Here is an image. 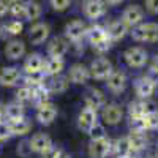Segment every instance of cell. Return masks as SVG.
<instances>
[{"label": "cell", "instance_id": "cell-51", "mask_svg": "<svg viewBox=\"0 0 158 158\" xmlns=\"http://www.w3.org/2000/svg\"><path fill=\"white\" fill-rule=\"evenodd\" d=\"M152 158H156V156H152Z\"/></svg>", "mask_w": 158, "mask_h": 158}, {"label": "cell", "instance_id": "cell-45", "mask_svg": "<svg viewBox=\"0 0 158 158\" xmlns=\"http://www.w3.org/2000/svg\"><path fill=\"white\" fill-rule=\"evenodd\" d=\"M6 120V114H5V104L0 101V123Z\"/></svg>", "mask_w": 158, "mask_h": 158}, {"label": "cell", "instance_id": "cell-5", "mask_svg": "<svg viewBox=\"0 0 158 158\" xmlns=\"http://www.w3.org/2000/svg\"><path fill=\"white\" fill-rule=\"evenodd\" d=\"M97 123H98V112L92 108H87V106L82 108V111L79 112V117H77L79 130H82L84 133H89Z\"/></svg>", "mask_w": 158, "mask_h": 158}, {"label": "cell", "instance_id": "cell-13", "mask_svg": "<svg viewBox=\"0 0 158 158\" xmlns=\"http://www.w3.org/2000/svg\"><path fill=\"white\" fill-rule=\"evenodd\" d=\"M57 117V108L52 103H46L36 108V120L43 125H51Z\"/></svg>", "mask_w": 158, "mask_h": 158}, {"label": "cell", "instance_id": "cell-43", "mask_svg": "<svg viewBox=\"0 0 158 158\" xmlns=\"http://www.w3.org/2000/svg\"><path fill=\"white\" fill-rule=\"evenodd\" d=\"M150 77L152 79H158V56L153 59V62H152V65H150Z\"/></svg>", "mask_w": 158, "mask_h": 158}, {"label": "cell", "instance_id": "cell-37", "mask_svg": "<svg viewBox=\"0 0 158 158\" xmlns=\"http://www.w3.org/2000/svg\"><path fill=\"white\" fill-rule=\"evenodd\" d=\"M111 46H112V40L108 36L106 40H103V41L94 44V51H97L98 54H104V52H108L111 49Z\"/></svg>", "mask_w": 158, "mask_h": 158}, {"label": "cell", "instance_id": "cell-31", "mask_svg": "<svg viewBox=\"0 0 158 158\" xmlns=\"http://www.w3.org/2000/svg\"><path fill=\"white\" fill-rule=\"evenodd\" d=\"M46 74L43 71L40 73H32V74H25L24 76V85H27L30 89L40 87V85H44L46 84Z\"/></svg>", "mask_w": 158, "mask_h": 158}, {"label": "cell", "instance_id": "cell-1", "mask_svg": "<svg viewBox=\"0 0 158 158\" xmlns=\"http://www.w3.org/2000/svg\"><path fill=\"white\" fill-rule=\"evenodd\" d=\"M131 38L139 43H155L158 41V24L156 22H146L133 27Z\"/></svg>", "mask_w": 158, "mask_h": 158}, {"label": "cell", "instance_id": "cell-41", "mask_svg": "<svg viewBox=\"0 0 158 158\" xmlns=\"http://www.w3.org/2000/svg\"><path fill=\"white\" fill-rule=\"evenodd\" d=\"M63 153V150L60 147H56V146H52L51 149H48L44 153H43V158H59L60 155Z\"/></svg>", "mask_w": 158, "mask_h": 158}, {"label": "cell", "instance_id": "cell-39", "mask_svg": "<svg viewBox=\"0 0 158 158\" xmlns=\"http://www.w3.org/2000/svg\"><path fill=\"white\" fill-rule=\"evenodd\" d=\"M13 136V133H11V128H10V123L5 120V122H2L0 123V141H6V139H10Z\"/></svg>", "mask_w": 158, "mask_h": 158}, {"label": "cell", "instance_id": "cell-32", "mask_svg": "<svg viewBox=\"0 0 158 158\" xmlns=\"http://www.w3.org/2000/svg\"><path fill=\"white\" fill-rule=\"evenodd\" d=\"M40 16H41V6L36 2H27L25 3V18L29 21H36Z\"/></svg>", "mask_w": 158, "mask_h": 158}, {"label": "cell", "instance_id": "cell-16", "mask_svg": "<svg viewBox=\"0 0 158 158\" xmlns=\"http://www.w3.org/2000/svg\"><path fill=\"white\" fill-rule=\"evenodd\" d=\"M29 144H30V149H32V152H35V153H44L48 149H51L54 144H52V139L48 136V135H44V133H36V135H33L32 136V139L29 141Z\"/></svg>", "mask_w": 158, "mask_h": 158}, {"label": "cell", "instance_id": "cell-18", "mask_svg": "<svg viewBox=\"0 0 158 158\" xmlns=\"http://www.w3.org/2000/svg\"><path fill=\"white\" fill-rule=\"evenodd\" d=\"M65 68V60L63 57H49L48 60H44V67H43V73L48 77H54L62 74Z\"/></svg>", "mask_w": 158, "mask_h": 158}, {"label": "cell", "instance_id": "cell-23", "mask_svg": "<svg viewBox=\"0 0 158 158\" xmlns=\"http://www.w3.org/2000/svg\"><path fill=\"white\" fill-rule=\"evenodd\" d=\"M46 85H48L51 94H63V92H67L68 87H70V79H68V76L59 74V76L51 77Z\"/></svg>", "mask_w": 158, "mask_h": 158}, {"label": "cell", "instance_id": "cell-26", "mask_svg": "<svg viewBox=\"0 0 158 158\" xmlns=\"http://www.w3.org/2000/svg\"><path fill=\"white\" fill-rule=\"evenodd\" d=\"M32 101L33 104L38 108V106H41V104H46V103H51V92L48 89V85H40V87H35L32 89Z\"/></svg>", "mask_w": 158, "mask_h": 158}, {"label": "cell", "instance_id": "cell-21", "mask_svg": "<svg viewBox=\"0 0 158 158\" xmlns=\"http://www.w3.org/2000/svg\"><path fill=\"white\" fill-rule=\"evenodd\" d=\"M25 54V44L19 40H11V41L6 43L5 48V56L10 60H19L21 57H24Z\"/></svg>", "mask_w": 158, "mask_h": 158}, {"label": "cell", "instance_id": "cell-34", "mask_svg": "<svg viewBox=\"0 0 158 158\" xmlns=\"http://www.w3.org/2000/svg\"><path fill=\"white\" fill-rule=\"evenodd\" d=\"M144 120H146L147 130H155V128H158V111L153 109V111L147 112L146 115H144Z\"/></svg>", "mask_w": 158, "mask_h": 158}, {"label": "cell", "instance_id": "cell-6", "mask_svg": "<svg viewBox=\"0 0 158 158\" xmlns=\"http://www.w3.org/2000/svg\"><path fill=\"white\" fill-rule=\"evenodd\" d=\"M156 89V81L152 79L150 76H142L139 79H136L135 82V90H136V95L141 100H147L153 95V92Z\"/></svg>", "mask_w": 158, "mask_h": 158}, {"label": "cell", "instance_id": "cell-28", "mask_svg": "<svg viewBox=\"0 0 158 158\" xmlns=\"http://www.w3.org/2000/svg\"><path fill=\"white\" fill-rule=\"evenodd\" d=\"M131 153H133V152H131V147H130V142H128V138L127 136L112 141L111 155H114L115 158H118V156H125V155H131Z\"/></svg>", "mask_w": 158, "mask_h": 158}, {"label": "cell", "instance_id": "cell-19", "mask_svg": "<svg viewBox=\"0 0 158 158\" xmlns=\"http://www.w3.org/2000/svg\"><path fill=\"white\" fill-rule=\"evenodd\" d=\"M46 51H48L49 57H63L68 52V43H67V40H63L60 36H56L49 41Z\"/></svg>", "mask_w": 158, "mask_h": 158}, {"label": "cell", "instance_id": "cell-24", "mask_svg": "<svg viewBox=\"0 0 158 158\" xmlns=\"http://www.w3.org/2000/svg\"><path fill=\"white\" fill-rule=\"evenodd\" d=\"M150 111H153V108L147 100L133 101V103H130V106H128V115L130 117H142Z\"/></svg>", "mask_w": 158, "mask_h": 158}, {"label": "cell", "instance_id": "cell-38", "mask_svg": "<svg viewBox=\"0 0 158 158\" xmlns=\"http://www.w3.org/2000/svg\"><path fill=\"white\" fill-rule=\"evenodd\" d=\"M89 135L92 139H101V138H106V131H104V127L98 122L94 128L89 131Z\"/></svg>", "mask_w": 158, "mask_h": 158}, {"label": "cell", "instance_id": "cell-17", "mask_svg": "<svg viewBox=\"0 0 158 158\" xmlns=\"http://www.w3.org/2000/svg\"><path fill=\"white\" fill-rule=\"evenodd\" d=\"M106 13V3L103 0H87L84 3V15L89 19H98Z\"/></svg>", "mask_w": 158, "mask_h": 158}, {"label": "cell", "instance_id": "cell-49", "mask_svg": "<svg viewBox=\"0 0 158 158\" xmlns=\"http://www.w3.org/2000/svg\"><path fill=\"white\" fill-rule=\"evenodd\" d=\"M118 158H135L133 155H125V156H118Z\"/></svg>", "mask_w": 158, "mask_h": 158}, {"label": "cell", "instance_id": "cell-12", "mask_svg": "<svg viewBox=\"0 0 158 158\" xmlns=\"http://www.w3.org/2000/svg\"><path fill=\"white\" fill-rule=\"evenodd\" d=\"M142 18H144V10L139 5L127 6L123 15H122V21L128 25V27H136V25H139Z\"/></svg>", "mask_w": 158, "mask_h": 158}, {"label": "cell", "instance_id": "cell-9", "mask_svg": "<svg viewBox=\"0 0 158 158\" xmlns=\"http://www.w3.org/2000/svg\"><path fill=\"white\" fill-rule=\"evenodd\" d=\"M101 117H103L104 123H108V125H117V123L122 122L123 111H122V108L118 106V104L109 103V104H106V106L103 108Z\"/></svg>", "mask_w": 158, "mask_h": 158}, {"label": "cell", "instance_id": "cell-7", "mask_svg": "<svg viewBox=\"0 0 158 158\" xmlns=\"http://www.w3.org/2000/svg\"><path fill=\"white\" fill-rule=\"evenodd\" d=\"M87 25L81 19H74L65 27V36H67L71 43H77L87 35Z\"/></svg>", "mask_w": 158, "mask_h": 158}, {"label": "cell", "instance_id": "cell-14", "mask_svg": "<svg viewBox=\"0 0 158 158\" xmlns=\"http://www.w3.org/2000/svg\"><path fill=\"white\" fill-rule=\"evenodd\" d=\"M84 103L87 108H92V109H103L104 106H106V97H104V94L101 90L98 89H90L87 92V95L84 98Z\"/></svg>", "mask_w": 158, "mask_h": 158}, {"label": "cell", "instance_id": "cell-36", "mask_svg": "<svg viewBox=\"0 0 158 158\" xmlns=\"http://www.w3.org/2000/svg\"><path fill=\"white\" fill-rule=\"evenodd\" d=\"M6 30H8V33L13 35V36L21 35L22 30H24V24H22L21 21H11V22L6 24Z\"/></svg>", "mask_w": 158, "mask_h": 158}, {"label": "cell", "instance_id": "cell-27", "mask_svg": "<svg viewBox=\"0 0 158 158\" xmlns=\"http://www.w3.org/2000/svg\"><path fill=\"white\" fill-rule=\"evenodd\" d=\"M5 114H6V120L8 122H15L19 118H24L25 111H24V104L19 101H13L5 106Z\"/></svg>", "mask_w": 158, "mask_h": 158}, {"label": "cell", "instance_id": "cell-22", "mask_svg": "<svg viewBox=\"0 0 158 158\" xmlns=\"http://www.w3.org/2000/svg\"><path fill=\"white\" fill-rule=\"evenodd\" d=\"M44 67V59L40 54H30L24 62V73L32 74V73H40L43 71Z\"/></svg>", "mask_w": 158, "mask_h": 158}, {"label": "cell", "instance_id": "cell-44", "mask_svg": "<svg viewBox=\"0 0 158 158\" xmlns=\"http://www.w3.org/2000/svg\"><path fill=\"white\" fill-rule=\"evenodd\" d=\"M8 10H10V5L5 2V0H0V18L5 16Z\"/></svg>", "mask_w": 158, "mask_h": 158}, {"label": "cell", "instance_id": "cell-42", "mask_svg": "<svg viewBox=\"0 0 158 158\" xmlns=\"http://www.w3.org/2000/svg\"><path fill=\"white\" fill-rule=\"evenodd\" d=\"M147 11L152 15H158V0H146Z\"/></svg>", "mask_w": 158, "mask_h": 158}, {"label": "cell", "instance_id": "cell-20", "mask_svg": "<svg viewBox=\"0 0 158 158\" xmlns=\"http://www.w3.org/2000/svg\"><path fill=\"white\" fill-rule=\"evenodd\" d=\"M106 32L112 41H118V40H122L128 33V25L122 19H115V21L109 22V25L106 27Z\"/></svg>", "mask_w": 158, "mask_h": 158}, {"label": "cell", "instance_id": "cell-47", "mask_svg": "<svg viewBox=\"0 0 158 158\" xmlns=\"http://www.w3.org/2000/svg\"><path fill=\"white\" fill-rule=\"evenodd\" d=\"M106 3H108V5H112V6H114V5H118V3H122V0H106Z\"/></svg>", "mask_w": 158, "mask_h": 158}, {"label": "cell", "instance_id": "cell-29", "mask_svg": "<svg viewBox=\"0 0 158 158\" xmlns=\"http://www.w3.org/2000/svg\"><path fill=\"white\" fill-rule=\"evenodd\" d=\"M87 38H89V41L92 43V46H94V44L103 41V40H106L108 38V32H106V29H104L103 25L95 24V25H92V27L87 29Z\"/></svg>", "mask_w": 158, "mask_h": 158}, {"label": "cell", "instance_id": "cell-8", "mask_svg": "<svg viewBox=\"0 0 158 158\" xmlns=\"http://www.w3.org/2000/svg\"><path fill=\"white\" fill-rule=\"evenodd\" d=\"M92 77L90 74V70L87 67H84L82 63H74L70 67V71H68V79L73 82V84H77V85H84L89 82V79Z\"/></svg>", "mask_w": 158, "mask_h": 158}, {"label": "cell", "instance_id": "cell-46", "mask_svg": "<svg viewBox=\"0 0 158 158\" xmlns=\"http://www.w3.org/2000/svg\"><path fill=\"white\" fill-rule=\"evenodd\" d=\"M8 35H10V33H8V30H6V24H5V25H0V38L5 40Z\"/></svg>", "mask_w": 158, "mask_h": 158}, {"label": "cell", "instance_id": "cell-30", "mask_svg": "<svg viewBox=\"0 0 158 158\" xmlns=\"http://www.w3.org/2000/svg\"><path fill=\"white\" fill-rule=\"evenodd\" d=\"M8 123H10L13 136H25L30 131V128H32V123L25 117L24 118H19V120H15V122H8Z\"/></svg>", "mask_w": 158, "mask_h": 158}, {"label": "cell", "instance_id": "cell-2", "mask_svg": "<svg viewBox=\"0 0 158 158\" xmlns=\"http://www.w3.org/2000/svg\"><path fill=\"white\" fill-rule=\"evenodd\" d=\"M89 70H90L92 77L98 79V81H106V79L111 76V73L114 71L111 60L104 59V57H98L95 60H92Z\"/></svg>", "mask_w": 158, "mask_h": 158}, {"label": "cell", "instance_id": "cell-33", "mask_svg": "<svg viewBox=\"0 0 158 158\" xmlns=\"http://www.w3.org/2000/svg\"><path fill=\"white\" fill-rule=\"evenodd\" d=\"M32 89L30 87H27V85H21L18 90H16V101H19V103H29V101H32Z\"/></svg>", "mask_w": 158, "mask_h": 158}, {"label": "cell", "instance_id": "cell-10", "mask_svg": "<svg viewBox=\"0 0 158 158\" xmlns=\"http://www.w3.org/2000/svg\"><path fill=\"white\" fill-rule=\"evenodd\" d=\"M22 79V73L16 67H5L0 70V85L13 87Z\"/></svg>", "mask_w": 158, "mask_h": 158}, {"label": "cell", "instance_id": "cell-11", "mask_svg": "<svg viewBox=\"0 0 158 158\" xmlns=\"http://www.w3.org/2000/svg\"><path fill=\"white\" fill-rule=\"evenodd\" d=\"M106 85L112 94H120L127 87V74L122 70H114L106 79Z\"/></svg>", "mask_w": 158, "mask_h": 158}, {"label": "cell", "instance_id": "cell-50", "mask_svg": "<svg viewBox=\"0 0 158 158\" xmlns=\"http://www.w3.org/2000/svg\"><path fill=\"white\" fill-rule=\"evenodd\" d=\"M8 2H11V3H15V2H19V0H8Z\"/></svg>", "mask_w": 158, "mask_h": 158}, {"label": "cell", "instance_id": "cell-4", "mask_svg": "<svg viewBox=\"0 0 158 158\" xmlns=\"http://www.w3.org/2000/svg\"><path fill=\"white\" fill-rule=\"evenodd\" d=\"M123 59H125L128 67H131V68H141L147 62V52L144 51L142 48H138V46L128 48L125 51V54H123Z\"/></svg>", "mask_w": 158, "mask_h": 158}, {"label": "cell", "instance_id": "cell-40", "mask_svg": "<svg viewBox=\"0 0 158 158\" xmlns=\"http://www.w3.org/2000/svg\"><path fill=\"white\" fill-rule=\"evenodd\" d=\"M51 6L56 11H65L70 6V0H51Z\"/></svg>", "mask_w": 158, "mask_h": 158}, {"label": "cell", "instance_id": "cell-3", "mask_svg": "<svg viewBox=\"0 0 158 158\" xmlns=\"http://www.w3.org/2000/svg\"><path fill=\"white\" fill-rule=\"evenodd\" d=\"M112 150V139L101 138V139H92L89 144V155L92 158H106L111 155Z\"/></svg>", "mask_w": 158, "mask_h": 158}, {"label": "cell", "instance_id": "cell-15", "mask_svg": "<svg viewBox=\"0 0 158 158\" xmlns=\"http://www.w3.org/2000/svg\"><path fill=\"white\" fill-rule=\"evenodd\" d=\"M48 36H49V25L43 24V22L35 24L33 27L30 29V32H29V40H30V43L35 44V46L43 44L48 40Z\"/></svg>", "mask_w": 158, "mask_h": 158}, {"label": "cell", "instance_id": "cell-25", "mask_svg": "<svg viewBox=\"0 0 158 158\" xmlns=\"http://www.w3.org/2000/svg\"><path fill=\"white\" fill-rule=\"evenodd\" d=\"M128 138V142H130V147H131V152H141L147 147V138L144 133L141 131H131V133L127 136Z\"/></svg>", "mask_w": 158, "mask_h": 158}, {"label": "cell", "instance_id": "cell-48", "mask_svg": "<svg viewBox=\"0 0 158 158\" xmlns=\"http://www.w3.org/2000/svg\"><path fill=\"white\" fill-rule=\"evenodd\" d=\"M59 158H70V155H67V153H65V152H63V153H62V155H60Z\"/></svg>", "mask_w": 158, "mask_h": 158}, {"label": "cell", "instance_id": "cell-35", "mask_svg": "<svg viewBox=\"0 0 158 158\" xmlns=\"http://www.w3.org/2000/svg\"><path fill=\"white\" fill-rule=\"evenodd\" d=\"M10 13L15 18H25V3H21V2H15V3H11L10 5Z\"/></svg>", "mask_w": 158, "mask_h": 158}]
</instances>
